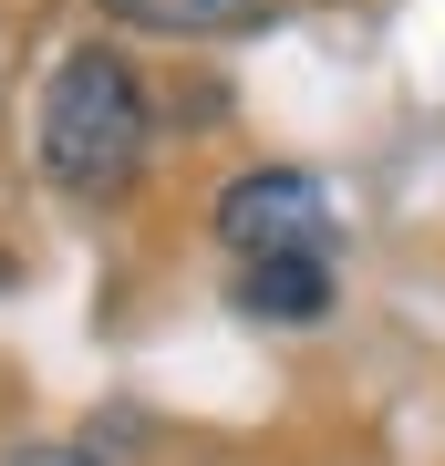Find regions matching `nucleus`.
I'll return each mask as SVG.
<instances>
[{
    "instance_id": "f257e3e1",
    "label": "nucleus",
    "mask_w": 445,
    "mask_h": 466,
    "mask_svg": "<svg viewBox=\"0 0 445 466\" xmlns=\"http://www.w3.org/2000/svg\"><path fill=\"white\" fill-rule=\"evenodd\" d=\"M146 146H156V94L135 73L125 42H73L52 52L42 73V104H32V156L42 177L83 208H115L135 177H146Z\"/></svg>"
},
{
    "instance_id": "f03ea898",
    "label": "nucleus",
    "mask_w": 445,
    "mask_h": 466,
    "mask_svg": "<svg viewBox=\"0 0 445 466\" xmlns=\"http://www.w3.org/2000/svg\"><path fill=\"white\" fill-rule=\"evenodd\" d=\"M217 238H228L238 259H342V218H331V187L311 167H238L217 187Z\"/></svg>"
},
{
    "instance_id": "7ed1b4c3",
    "label": "nucleus",
    "mask_w": 445,
    "mask_h": 466,
    "mask_svg": "<svg viewBox=\"0 0 445 466\" xmlns=\"http://www.w3.org/2000/svg\"><path fill=\"white\" fill-rule=\"evenodd\" d=\"M228 300H238L248 321H269V332H300V321H321L331 300H342V280H331V259H300V249H280V259H238Z\"/></svg>"
},
{
    "instance_id": "20e7f679",
    "label": "nucleus",
    "mask_w": 445,
    "mask_h": 466,
    "mask_svg": "<svg viewBox=\"0 0 445 466\" xmlns=\"http://www.w3.org/2000/svg\"><path fill=\"white\" fill-rule=\"evenodd\" d=\"M94 11L156 42H238V32H269L280 0H94Z\"/></svg>"
},
{
    "instance_id": "39448f33",
    "label": "nucleus",
    "mask_w": 445,
    "mask_h": 466,
    "mask_svg": "<svg viewBox=\"0 0 445 466\" xmlns=\"http://www.w3.org/2000/svg\"><path fill=\"white\" fill-rule=\"evenodd\" d=\"M21 466H94V456H83V446H32Z\"/></svg>"
}]
</instances>
